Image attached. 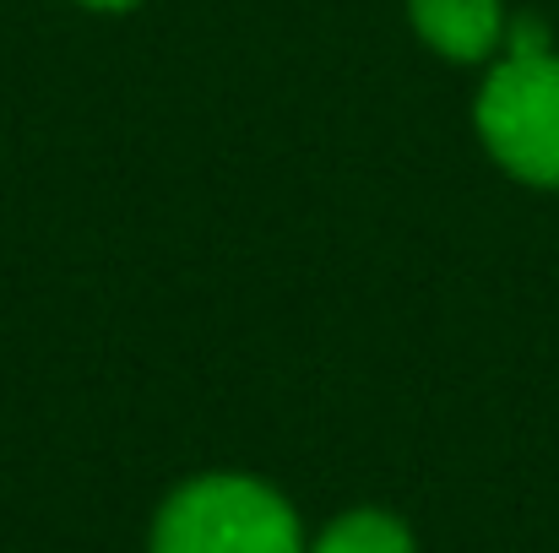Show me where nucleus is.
Returning <instances> with one entry per match:
<instances>
[{
    "label": "nucleus",
    "mask_w": 559,
    "mask_h": 553,
    "mask_svg": "<svg viewBox=\"0 0 559 553\" xmlns=\"http://www.w3.org/2000/svg\"><path fill=\"white\" fill-rule=\"evenodd\" d=\"M478 136L506 175L559 190V55L538 22L511 27V49L478 93Z\"/></svg>",
    "instance_id": "nucleus-1"
},
{
    "label": "nucleus",
    "mask_w": 559,
    "mask_h": 553,
    "mask_svg": "<svg viewBox=\"0 0 559 553\" xmlns=\"http://www.w3.org/2000/svg\"><path fill=\"white\" fill-rule=\"evenodd\" d=\"M153 553H305V532L277 489L239 472H206L164 500Z\"/></svg>",
    "instance_id": "nucleus-2"
},
{
    "label": "nucleus",
    "mask_w": 559,
    "mask_h": 553,
    "mask_svg": "<svg viewBox=\"0 0 559 553\" xmlns=\"http://www.w3.org/2000/svg\"><path fill=\"white\" fill-rule=\"evenodd\" d=\"M413 27L429 49H440L445 60H484L500 49L506 38V11L500 0H407Z\"/></svg>",
    "instance_id": "nucleus-3"
},
{
    "label": "nucleus",
    "mask_w": 559,
    "mask_h": 553,
    "mask_svg": "<svg viewBox=\"0 0 559 553\" xmlns=\"http://www.w3.org/2000/svg\"><path fill=\"white\" fill-rule=\"evenodd\" d=\"M310 553H413V538L385 510H348L316 538Z\"/></svg>",
    "instance_id": "nucleus-4"
},
{
    "label": "nucleus",
    "mask_w": 559,
    "mask_h": 553,
    "mask_svg": "<svg viewBox=\"0 0 559 553\" xmlns=\"http://www.w3.org/2000/svg\"><path fill=\"white\" fill-rule=\"evenodd\" d=\"M82 5H93V11H126V5H136V0H82Z\"/></svg>",
    "instance_id": "nucleus-5"
}]
</instances>
